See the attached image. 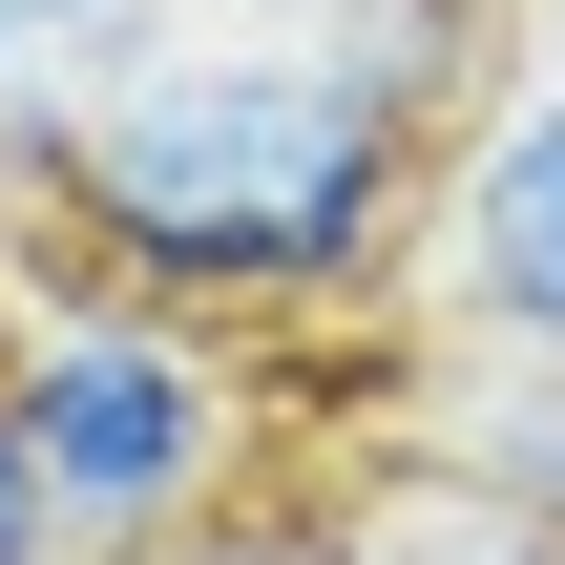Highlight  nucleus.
Instances as JSON below:
<instances>
[{"instance_id":"9","label":"nucleus","mask_w":565,"mask_h":565,"mask_svg":"<svg viewBox=\"0 0 565 565\" xmlns=\"http://www.w3.org/2000/svg\"><path fill=\"white\" fill-rule=\"evenodd\" d=\"M294 21H315V0H294Z\"/></svg>"},{"instance_id":"10","label":"nucleus","mask_w":565,"mask_h":565,"mask_svg":"<svg viewBox=\"0 0 565 565\" xmlns=\"http://www.w3.org/2000/svg\"><path fill=\"white\" fill-rule=\"evenodd\" d=\"M545 21H565V0H545Z\"/></svg>"},{"instance_id":"1","label":"nucleus","mask_w":565,"mask_h":565,"mask_svg":"<svg viewBox=\"0 0 565 565\" xmlns=\"http://www.w3.org/2000/svg\"><path fill=\"white\" fill-rule=\"evenodd\" d=\"M419 168L440 105L377 84L335 21H147L63 147H42V231L63 273L210 315V335H356L419 252Z\"/></svg>"},{"instance_id":"8","label":"nucleus","mask_w":565,"mask_h":565,"mask_svg":"<svg viewBox=\"0 0 565 565\" xmlns=\"http://www.w3.org/2000/svg\"><path fill=\"white\" fill-rule=\"evenodd\" d=\"M0 565H63V524H42V482H21V440H0Z\"/></svg>"},{"instance_id":"3","label":"nucleus","mask_w":565,"mask_h":565,"mask_svg":"<svg viewBox=\"0 0 565 565\" xmlns=\"http://www.w3.org/2000/svg\"><path fill=\"white\" fill-rule=\"evenodd\" d=\"M398 294H419L440 335H482V356H565V84L503 63L482 105H440Z\"/></svg>"},{"instance_id":"2","label":"nucleus","mask_w":565,"mask_h":565,"mask_svg":"<svg viewBox=\"0 0 565 565\" xmlns=\"http://www.w3.org/2000/svg\"><path fill=\"white\" fill-rule=\"evenodd\" d=\"M0 440H21L42 524H63V565H84V545H147V524L252 503L273 377H252V335H210V315H147V294L63 273V294H21V315H0Z\"/></svg>"},{"instance_id":"6","label":"nucleus","mask_w":565,"mask_h":565,"mask_svg":"<svg viewBox=\"0 0 565 565\" xmlns=\"http://www.w3.org/2000/svg\"><path fill=\"white\" fill-rule=\"evenodd\" d=\"M84 565H356V545L294 503H210V524H147V545H84Z\"/></svg>"},{"instance_id":"4","label":"nucleus","mask_w":565,"mask_h":565,"mask_svg":"<svg viewBox=\"0 0 565 565\" xmlns=\"http://www.w3.org/2000/svg\"><path fill=\"white\" fill-rule=\"evenodd\" d=\"M168 0H0V189H42V147H63V105L147 42Z\"/></svg>"},{"instance_id":"7","label":"nucleus","mask_w":565,"mask_h":565,"mask_svg":"<svg viewBox=\"0 0 565 565\" xmlns=\"http://www.w3.org/2000/svg\"><path fill=\"white\" fill-rule=\"evenodd\" d=\"M356 565H565V545L524 524V503H482V482H461L440 524H356Z\"/></svg>"},{"instance_id":"5","label":"nucleus","mask_w":565,"mask_h":565,"mask_svg":"<svg viewBox=\"0 0 565 565\" xmlns=\"http://www.w3.org/2000/svg\"><path fill=\"white\" fill-rule=\"evenodd\" d=\"M377 84H419V105H482L503 84V42H524V0H315Z\"/></svg>"}]
</instances>
